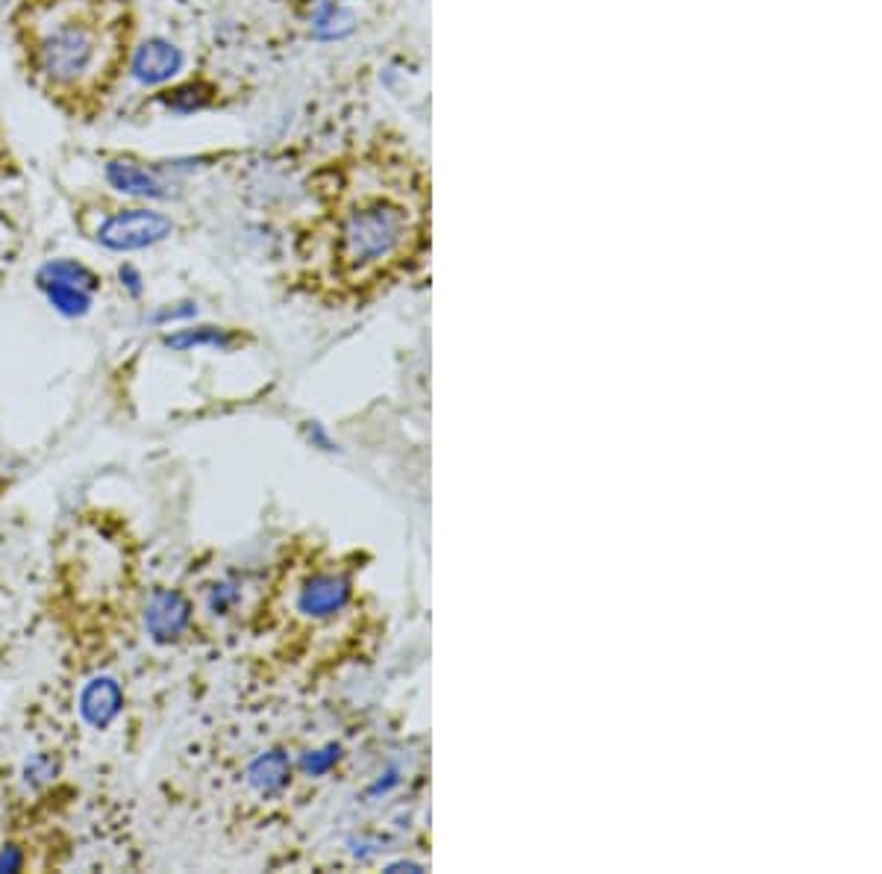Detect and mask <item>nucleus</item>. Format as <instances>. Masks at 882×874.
Returning a JSON list of instances; mask_svg holds the SVG:
<instances>
[{
	"label": "nucleus",
	"instance_id": "obj_4",
	"mask_svg": "<svg viewBox=\"0 0 882 874\" xmlns=\"http://www.w3.org/2000/svg\"><path fill=\"white\" fill-rule=\"evenodd\" d=\"M183 51L162 36L145 38L129 56V77L142 86H166L183 71Z\"/></svg>",
	"mask_w": 882,
	"mask_h": 874
},
{
	"label": "nucleus",
	"instance_id": "obj_3",
	"mask_svg": "<svg viewBox=\"0 0 882 874\" xmlns=\"http://www.w3.org/2000/svg\"><path fill=\"white\" fill-rule=\"evenodd\" d=\"M171 233H174V222L166 212L150 210V206H127L101 218V224L94 227V242L115 254H133V250L154 248Z\"/></svg>",
	"mask_w": 882,
	"mask_h": 874
},
{
	"label": "nucleus",
	"instance_id": "obj_17",
	"mask_svg": "<svg viewBox=\"0 0 882 874\" xmlns=\"http://www.w3.org/2000/svg\"><path fill=\"white\" fill-rule=\"evenodd\" d=\"M197 315V306L194 304H177V306H162L157 315H154V324H171V322H185Z\"/></svg>",
	"mask_w": 882,
	"mask_h": 874
},
{
	"label": "nucleus",
	"instance_id": "obj_11",
	"mask_svg": "<svg viewBox=\"0 0 882 874\" xmlns=\"http://www.w3.org/2000/svg\"><path fill=\"white\" fill-rule=\"evenodd\" d=\"M168 350H194V348H230L233 339L230 333L220 330V327H183V330L168 333L162 339Z\"/></svg>",
	"mask_w": 882,
	"mask_h": 874
},
{
	"label": "nucleus",
	"instance_id": "obj_10",
	"mask_svg": "<svg viewBox=\"0 0 882 874\" xmlns=\"http://www.w3.org/2000/svg\"><path fill=\"white\" fill-rule=\"evenodd\" d=\"M289 760H285V754H280V751H271V754H262L259 760H253L248 769V781L250 786L257 792H262V795H274V792H280L285 786V781H289Z\"/></svg>",
	"mask_w": 882,
	"mask_h": 874
},
{
	"label": "nucleus",
	"instance_id": "obj_16",
	"mask_svg": "<svg viewBox=\"0 0 882 874\" xmlns=\"http://www.w3.org/2000/svg\"><path fill=\"white\" fill-rule=\"evenodd\" d=\"M118 280L133 298H138L145 292V277H142V271H138L136 266H129V262H124V266L118 268Z\"/></svg>",
	"mask_w": 882,
	"mask_h": 874
},
{
	"label": "nucleus",
	"instance_id": "obj_12",
	"mask_svg": "<svg viewBox=\"0 0 882 874\" xmlns=\"http://www.w3.org/2000/svg\"><path fill=\"white\" fill-rule=\"evenodd\" d=\"M42 295L47 298V304L54 306L56 313L65 315V318H83L92 310V292L86 289H77V285H65V283H47L42 285Z\"/></svg>",
	"mask_w": 882,
	"mask_h": 874
},
{
	"label": "nucleus",
	"instance_id": "obj_13",
	"mask_svg": "<svg viewBox=\"0 0 882 874\" xmlns=\"http://www.w3.org/2000/svg\"><path fill=\"white\" fill-rule=\"evenodd\" d=\"M162 103H166L171 112H177V115H189V112L203 110V107L210 103V89L203 83L174 86V89L162 92Z\"/></svg>",
	"mask_w": 882,
	"mask_h": 874
},
{
	"label": "nucleus",
	"instance_id": "obj_1",
	"mask_svg": "<svg viewBox=\"0 0 882 874\" xmlns=\"http://www.w3.org/2000/svg\"><path fill=\"white\" fill-rule=\"evenodd\" d=\"M21 33L30 63L59 94H89L118 68L127 42L124 0H33Z\"/></svg>",
	"mask_w": 882,
	"mask_h": 874
},
{
	"label": "nucleus",
	"instance_id": "obj_6",
	"mask_svg": "<svg viewBox=\"0 0 882 874\" xmlns=\"http://www.w3.org/2000/svg\"><path fill=\"white\" fill-rule=\"evenodd\" d=\"M106 183L124 198L136 201H168L171 198V183L159 168H147L136 159H112L106 163Z\"/></svg>",
	"mask_w": 882,
	"mask_h": 874
},
{
	"label": "nucleus",
	"instance_id": "obj_18",
	"mask_svg": "<svg viewBox=\"0 0 882 874\" xmlns=\"http://www.w3.org/2000/svg\"><path fill=\"white\" fill-rule=\"evenodd\" d=\"M336 757H339V754H336V748H327V751H315V754L306 757L304 765L313 774H324L332 763H336Z\"/></svg>",
	"mask_w": 882,
	"mask_h": 874
},
{
	"label": "nucleus",
	"instance_id": "obj_9",
	"mask_svg": "<svg viewBox=\"0 0 882 874\" xmlns=\"http://www.w3.org/2000/svg\"><path fill=\"white\" fill-rule=\"evenodd\" d=\"M47 283H65V285H77V289H86V292H98L101 289V277L94 274L92 268L77 262V259L59 257V259H47L45 266L36 271V285Z\"/></svg>",
	"mask_w": 882,
	"mask_h": 874
},
{
	"label": "nucleus",
	"instance_id": "obj_8",
	"mask_svg": "<svg viewBox=\"0 0 882 874\" xmlns=\"http://www.w3.org/2000/svg\"><path fill=\"white\" fill-rule=\"evenodd\" d=\"M124 709V690L115 677H92L80 692V716L94 730H106V727L121 716Z\"/></svg>",
	"mask_w": 882,
	"mask_h": 874
},
{
	"label": "nucleus",
	"instance_id": "obj_5",
	"mask_svg": "<svg viewBox=\"0 0 882 874\" xmlns=\"http://www.w3.org/2000/svg\"><path fill=\"white\" fill-rule=\"evenodd\" d=\"M192 625V601L177 590H157L147 598L145 630L157 645H171Z\"/></svg>",
	"mask_w": 882,
	"mask_h": 874
},
{
	"label": "nucleus",
	"instance_id": "obj_7",
	"mask_svg": "<svg viewBox=\"0 0 882 874\" xmlns=\"http://www.w3.org/2000/svg\"><path fill=\"white\" fill-rule=\"evenodd\" d=\"M350 583L341 574H315L297 590V613L313 621L339 616L348 607Z\"/></svg>",
	"mask_w": 882,
	"mask_h": 874
},
{
	"label": "nucleus",
	"instance_id": "obj_2",
	"mask_svg": "<svg viewBox=\"0 0 882 874\" xmlns=\"http://www.w3.org/2000/svg\"><path fill=\"white\" fill-rule=\"evenodd\" d=\"M423 210L427 192L423 186L412 183V177L348 206L336 227V257L341 271L353 280H368L392 268H404L423 245Z\"/></svg>",
	"mask_w": 882,
	"mask_h": 874
},
{
	"label": "nucleus",
	"instance_id": "obj_14",
	"mask_svg": "<svg viewBox=\"0 0 882 874\" xmlns=\"http://www.w3.org/2000/svg\"><path fill=\"white\" fill-rule=\"evenodd\" d=\"M59 774V760L54 754H33L24 765V781L30 786H45Z\"/></svg>",
	"mask_w": 882,
	"mask_h": 874
},
{
	"label": "nucleus",
	"instance_id": "obj_15",
	"mask_svg": "<svg viewBox=\"0 0 882 874\" xmlns=\"http://www.w3.org/2000/svg\"><path fill=\"white\" fill-rule=\"evenodd\" d=\"M24 863H27V854L21 851L19 845H3L0 848V874H10V872H21L24 869Z\"/></svg>",
	"mask_w": 882,
	"mask_h": 874
}]
</instances>
